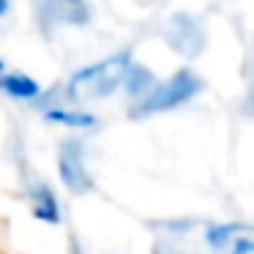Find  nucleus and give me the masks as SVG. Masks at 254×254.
<instances>
[{
  "mask_svg": "<svg viewBox=\"0 0 254 254\" xmlns=\"http://www.w3.org/2000/svg\"><path fill=\"white\" fill-rule=\"evenodd\" d=\"M61 17L71 25H85L90 19V8L85 0H61Z\"/></svg>",
  "mask_w": 254,
  "mask_h": 254,
  "instance_id": "nucleus-8",
  "label": "nucleus"
},
{
  "mask_svg": "<svg viewBox=\"0 0 254 254\" xmlns=\"http://www.w3.org/2000/svg\"><path fill=\"white\" fill-rule=\"evenodd\" d=\"M128 68H131V55H128V52L110 55V58H104V61L93 63V66L79 68V71L68 79L66 96L71 101H79V104L107 99V96H112L123 82H126Z\"/></svg>",
  "mask_w": 254,
  "mask_h": 254,
  "instance_id": "nucleus-1",
  "label": "nucleus"
},
{
  "mask_svg": "<svg viewBox=\"0 0 254 254\" xmlns=\"http://www.w3.org/2000/svg\"><path fill=\"white\" fill-rule=\"evenodd\" d=\"M8 8H11V0H0V19L8 14Z\"/></svg>",
  "mask_w": 254,
  "mask_h": 254,
  "instance_id": "nucleus-9",
  "label": "nucleus"
},
{
  "mask_svg": "<svg viewBox=\"0 0 254 254\" xmlns=\"http://www.w3.org/2000/svg\"><path fill=\"white\" fill-rule=\"evenodd\" d=\"M0 90L14 99H39L41 85L25 74H0Z\"/></svg>",
  "mask_w": 254,
  "mask_h": 254,
  "instance_id": "nucleus-5",
  "label": "nucleus"
},
{
  "mask_svg": "<svg viewBox=\"0 0 254 254\" xmlns=\"http://www.w3.org/2000/svg\"><path fill=\"white\" fill-rule=\"evenodd\" d=\"M47 121L63 123V126H77V128H90L96 126V118L88 112H71V110H50L47 112Z\"/></svg>",
  "mask_w": 254,
  "mask_h": 254,
  "instance_id": "nucleus-7",
  "label": "nucleus"
},
{
  "mask_svg": "<svg viewBox=\"0 0 254 254\" xmlns=\"http://www.w3.org/2000/svg\"><path fill=\"white\" fill-rule=\"evenodd\" d=\"M202 90V79L194 71L183 68V71L172 74L170 79H164L161 85L150 88L142 99L137 101V107L131 110V118H145V115H159V112L175 110V107L191 101L194 96Z\"/></svg>",
  "mask_w": 254,
  "mask_h": 254,
  "instance_id": "nucleus-2",
  "label": "nucleus"
},
{
  "mask_svg": "<svg viewBox=\"0 0 254 254\" xmlns=\"http://www.w3.org/2000/svg\"><path fill=\"white\" fill-rule=\"evenodd\" d=\"M208 246L213 254H254V227L252 224H213L208 230Z\"/></svg>",
  "mask_w": 254,
  "mask_h": 254,
  "instance_id": "nucleus-4",
  "label": "nucleus"
},
{
  "mask_svg": "<svg viewBox=\"0 0 254 254\" xmlns=\"http://www.w3.org/2000/svg\"><path fill=\"white\" fill-rule=\"evenodd\" d=\"M3 68H6V63H3V61H0V71H3Z\"/></svg>",
  "mask_w": 254,
  "mask_h": 254,
  "instance_id": "nucleus-10",
  "label": "nucleus"
},
{
  "mask_svg": "<svg viewBox=\"0 0 254 254\" xmlns=\"http://www.w3.org/2000/svg\"><path fill=\"white\" fill-rule=\"evenodd\" d=\"M33 202H36L33 213L39 216V219H44V221H58V205H55V194H52L47 186H39V189L33 191Z\"/></svg>",
  "mask_w": 254,
  "mask_h": 254,
  "instance_id": "nucleus-6",
  "label": "nucleus"
},
{
  "mask_svg": "<svg viewBox=\"0 0 254 254\" xmlns=\"http://www.w3.org/2000/svg\"><path fill=\"white\" fill-rule=\"evenodd\" d=\"M58 172H61V181L66 183L68 191H74V194L90 191L93 181H90L88 170H85V156H82V142L79 139H68V142L61 145Z\"/></svg>",
  "mask_w": 254,
  "mask_h": 254,
  "instance_id": "nucleus-3",
  "label": "nucleus"
}]
</instances>
